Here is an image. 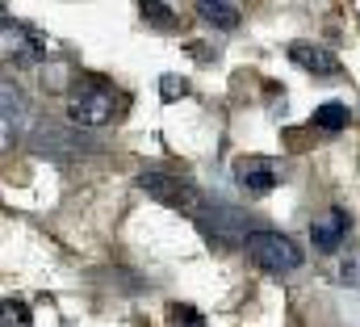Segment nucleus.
<instances>
[{
    "instance_id": "1",
    "label": "nucleus",
    "mask_w": 360,
    "mask_h": 327,
    "mask_svg": "<svg viewBox=\"0 0 360 327\" xmlns=\"http://www.w3.org/2000/svg\"><path fill=\"white\" fill-rule=\"evenodd\" d=\"M117 105H122V97L113 92V84L105 76H76L72 92H68V122L80 130L109 126L117 118Z\"/></svg>"
},
{
    "instance_id": "2",
    "label": "nucleus",
    "mask_w": 360,
    "mask_h": 327,
    "mask_svg": "<svg viewBox=\"0 0 360 327\" xmlns=\"http://www.w3.org/2000/svg\"><path fill=\"white\" fill-rule=\"evenodd\" d=\"M139 189L151 197V202H160V206H168V210H176V214H201L205 210V197H201V189L193 185V180H180V176H168V172H143L139 176Z\"/></svg>"
},
{
    "instance_id": "3",
    "label": "nucleus",
    "mask_w": 360,
    "mask_h": 327,
    "mask_svg": "<svg viewBox=\"0 0 360 327\" xmlns=\"http://www.w3.org/2000/svg\"><path fill=\"white\" fill-rule=\"evenodd\" d=\"M248 256H252V264L256 269H264L272 277H281V273H293V269H302V247L293 244L289 235H281V231H252L248 235Z\"/></svg>"
},
{
    "instance_id": "4",
    "label": "nucleus",
    "mask_w": 360,
    "mask_h": 327,
    "mask_svg": "<svg viewBox=\"0 0 360 327\" xmlns=\"http://www.w3.org/2000/svg\"><path fill=\"white\" fill-rule=\"evenodd\" d=\"M197 231H201V240H205V244L231 252V247L248 244L252 223H248V214H243V210H235V206H205V210L197 214Z\"/></svg>"
},
{
    "instance_id": "5",
    "label": "nucleus",
    "mask_w": 360,
    "mask_h": 327,
    "mask_svg": "<svg viewBox=\"0 0 360 327\" xmlns=\"http://www.w3.org/2000/svg\"><path fill=\"white\" fill-rule=\"evenodd\" d=\"M0 59H13V63L34 68V63H46V59H51V42H46V34H38L34 25L8 21V25H0Z\"/></svg>"
},
{
    "instance_id": "6",
    "label": "nucleus",
    "mask_w": 360,
    "mask_h": 327,
    "mask_svg": "<svg viewBox=\"0 0 360 327\" xmlns=\"http://www.w3.org/2000/svg\"><path fill=\"white\" fill-rule=\"evenodd\" d=\"M25 122H30V97L21 92V84L0 80V156L17 147Z\"/></svg>"
},
{
    "instance_id": "7",
    "label": "nucleus",
    "mask_w": 360,
    "mask_h": 327,
    "mask_svg": "<svg viewBox=\"0 0 360 327\" xmlns=\"http://www.w3.org/2000/svg\"><path fill=\"white\" fill-rule=\"evenodd\" d=\"M235 180H239V189L264 197V193H272L281 185V168L272 160H264V156H243V160H235Z\"/></svg>"
},
{
    "instance_id": "8",
    "label": "nucleus",
    "mask_w": 360,
    "mask_h": 327,
    "mask_svg": "<svg viewBox=\"0 0 360 327\" xmlns=\"http://www.w3.org/2000/svg\"><path fill=\"white\" fill-rule=\"evenodd\" d=\"M348 231H352V214H348L344 206H331V210L310 227V244H314V252H340L344 240H348Z\"/></svg>"
},
{
    "instance_id": "9",
    "label": "nucleus",
    "mask_w": 360,
    "mask_h": 327,
    "mask_svg": "<svg viewBox=\"0 0 360 327\" xmlns=\"http://www.w3.org/2000/svg\"><path fill=\"white\" fill-rule=\"evenodd\" d=\"M289 59H293L302 72H310V76H340V72H344V63L335 59V51H327V47H319V42H293V47H289Z\"/></svg>"
},
{
    "instance_id": "10",
    "label": "nucleus",
    "mask_w": 360,
    "mask_h": 327,
    "mask_svg": "<svg viewBox=\"0 0 360 327\" xmlns=\"http://www.w3.org/2000/svg\"><path fill=\"white\" fill-rule=\"evenodd\" d=\"M34 147H38L42 156H46V152H72V156L80 152V156H84V152H92V147H96V143H89L84 135L59 130V126H38V130H34Z\"/></svg>"
},
{
    "instance_id": "11",
    "label": "nucleus",
    "mask_w": 360,
    "mask_h": 327,
    "mask_svg": "<svg viewBox=\"0 0 360 327\" xmlns=\"http://www.w3.org/2000/svg\"><path fill=\"white\" fill-rule=\"evenodd\" d=\"M197 13H201V21H210V25H218V30H235V25L243 21V8H239L235 0H201Z\"/></svg>"
},
{
    "instance_id": "12",
    "label": "nucleus",
    "mask_w": 360,
    "mask_h": 327,
    "mask_svg": "<svg viewBox=\"0 0 360 327\" xmlns=\"http://www.w3.org/2000/svg\"><path fill=\"white\" fill-rule=\"evenodd\" d=\"M314 126H319V130H331V135L344 130V126H348V105H344V101L319 105V109H314Z\"/></svg>"
},
{
    "instance_id": "13",
    "label": "nucleus",
    "mask_w": 360,
    "mask_h": 327,
    "mask_svg": "<svg viewBox=\"0 0 360 327\" xmlns=\"http://www.w3.org/2000/svg\"><path fill=\"white\" fill-rule=\"evenodd\" d=\"M139 13H143V21H151V25H160V30H172V25H176L172 4H160V0H143Z\"/></svg>"
},
{
    "instance_id": "14",
    "label": "nucleus",
    "mask_w": 360,
    "mask_h": 327,
    "mask_svg": "<svg viewBox=\"0 0 360 327\" xmlns=\"http://www.w3.org/2000/svg\"><path fill=\"white\" fill-rule=\"evenodd\" d=\"M172 327H205V315L188 302H176L172 307Z\"/></svg>"
},
{
    "instance_id": "15",
    "label": "nucleus",
    "mask_w": 360,
    "mask_h": 327,
    "mask_svg": "<svg viewBox=\"0 0 360 327\" xmlns=\"http://www.w3.org/2000/svg\"><path fill=\"white\" fill-rule=\"evenodd\" d=\"M340 281L352 285V290H360V252H348V256L340 260Z\"/></svg>"
},
{
    "instance_id": "16",
    "label": "nucleus",
    "mask_w": 360,
    "mask_h": 327,
    "mask_svg": "<svg viewBox=\"0 0 360 327\" xmlns=\"http://www.w3.org/2000/svg\"><path fill=\"white\" fill-rule=\"evenodd\" d=\"M0 315H4L8 323H17V327H30V323H34V319H30V307H25V302H13V298L0 307Z\"/></svg>"
},
{
    "instance_id": "17",
    "label": "nucleus",
    "mask_w": 360,
    "mask_h": 327,
    "mask_svg": "<svg viewBox=\"0 0 360 327\" xmlns=\"http://www.w3.org/2000/svg\"><path fill=\"white\" fill-rule=\"evenodd\" d=\"M160 97H164V101L188 97V80H184V76H164V80H160Z\"/></svg>"
},
{
    "instance_id": "18",
    "label": "nucleus",
    "mask_w": 360,
    "mask_h": 327,
    "mask_svg": "<svg viewBox=\"0 0 360 327\" xmlns=\"http://www.w3.org/2000/svg\"><path fill=\"white\" fill-rule=\"evenodd\" d=\"M13 21V13H8V4H0V25H8Z\"/></svg>"
}]
</instances>
